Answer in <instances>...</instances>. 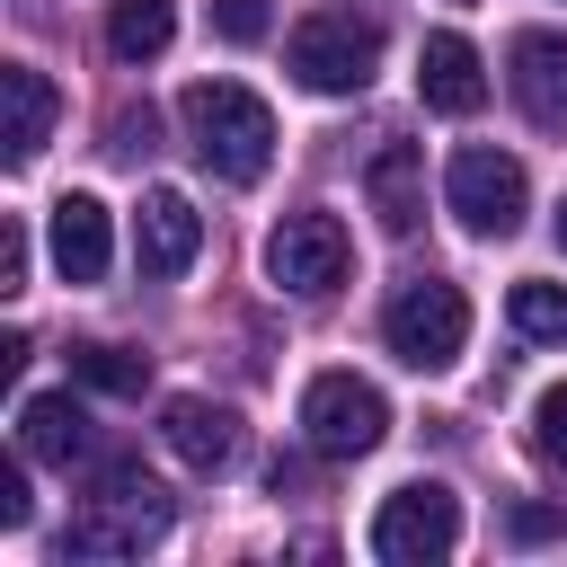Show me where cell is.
<instances>
[{"label":"cell","instance_id":"9","mask_svg":"<svg viewBox=\"0 0 567 567\" xmlns=\"http://www.w3.org/2000/svg\"><path fill=\"white\" fill-rule=\"evenodd\" d=\"M505 89L540 133H567V27H523L505 53Z\"/></svg>","mask_w":567,"mask_h":567},{"label":"cell","instance_id":"19","mask_svg":"<svg viewBox=\"0 0 567 567\" xmlns=\"http://www.w3.org/2000/svg\"><path fill=\"white\" fill-rule=\"evenodd\" d=\"M505 319H514V337H532V346H567V284H514L505 292Z\"/></svg>","mask_w":567,"mask_h":567},{"label":"cell","instance_id":"28","mask_svg":"<svg viewBox=\"0 0 567 567\" xmlns=\"http://www.w3.org/2000/svg\"><path fill=\"white\" fill-rule=\"evenodd\" d=\"M461 9H470V0H461Z\"/></svg>","mask_w":567,"mask_h":567},{"label":"cell","instance_id":"24","mask_svg":"<svg viewBox=\"0 0 567 567\" xmlns=\"http://www.w3.org/2000/svg\"><path fill=\"white\" fill-rule=\"evenodd\" d=\"M0 292H27V221H0Z\"/></svg>","mask_w":567,"mask_h":567},{"label":"cell","instance_id":"12","mask_svg":"<svg viewBox=\"0 0 567 567\" xmlns=\"http://www.w3.org/2000/svg\"><path fill=\"white\" fill-rule=\"evenodd\" d=\"M416 97L434 106V115H478L487 106V62H478V44L470 35H425L416 44Z\"/></svg>","mask_w":567,"mask_h":567},{"label":"cell","instance_id":"23","mask_svg":"<svg viewBox=\"0 0 567 567\" xmlns=\"http://www.w3.org/2000/svg\"><path fill=\"white\" fill-rule=\"evenodd\" d=\"M151 133H159V115H151V106H124V115H115V142H106V151H115V159H142V151H151Z\"/></svg>","mask_w":567,"mask_h":567},{"label":"cell","instance_id":"4","mask_svg":"<svg viewBox=\"0 0 567 567\" xmlns=\"http://www.w3.org/2000/svg\"><path fill=\"white\" fill-rule=\"evenodd\" d=\"M443 204L461 213L470 239H514L523 213H532V177H523L514 151H496V142H461L452 168H443Z\"/></svg>","mask_w":567,"mask_h":567},{"label":"cell","instance_id":"25","mask_svg":"<svg viewBox=\"0 0 567 567\" xmlns=\"http://www.w3.org/2000/svg\"><path fill=\"white\" fill-rule=\"evenodd\" d=\"M35 496H27V470H0V532H27Z\"/></svg>","mask_w":567,"mask_h":567},{"label":"cell","instance_id":"14","mask_svg":"<svg viewBox=\"0 0 567 567\" xmlns=\"http://www.w3.org/2000/svg\"><path fill=\"white\" fill-rule=\"evenodd\" d=\"M0 151H9V168H27L35 151H44V133H53V115H62V97H53V80L35 71V62H0Z\"/></svg>","mask_w":567,"mask_h":567},{"label":"cell","instance_id":"2","mask_svg":"<svg viewBox=\"0 0 567 567\" xmlns=\"http://www.w3.org/2000/svg\"><path fill=\"white\" fill-rule=\"evenodd\" d=\"M168 496L142 461H106L97 487L80 496V514L62 523V558H142L159 532H168Z\"/></svg>","mask_w":567,"mask_h":567},{"label":"cell","instance_id":"17","mask_svg":"<svg viewBox=\"0 0 567 567\" xmlns=\"http://www.w3.org/2000/svg\"><path fill=\"white\" fill-rule=\"evenodd\" d=\"M177 35V0H115L106 9V53L115 62H159Z\"/></svg>","mask_w":567,"mask_h":567},{"label":"cell","instance_id":"21","mask_svg":"<svg viewBox=\"0 0 567 567\" xmlns=\"http://www.w3.org/2000/svg\"><path fill=\"white\" fill-rule=\"evenodd\" d=\"M266 27H275L266 0H213V35L221 44H266Z\"/></svg>","mask_w":567,"mask_h":567},{"label":"cell","instance_id":"7","mask_svg":"<svg viewBox=\"0 0 567 567\" xmlns=\"http://www.w3.org/2000/svg\"><path fill=\"white\" fill-rule=\"evenodd\" d=\"M390 434V399L363 381V372H319L301 390V443L319 461H363L372 443Z\"/></svg>","mask_w":567,"mask_h":567},{"label":"cell","instance_id":"11","mask_svg":"<svg viewBox=\"0 0 567 567\" xmlns=\"http://www.w3.org/2000/svg\"><path fill=\"white\" fill-rule=\"evenodd\" d=\"M159 443L195 470V478H221L230 461H239V408H221V399H195V390H177L168 408H159Z\"/></svg>","mask_w":567,"mask_h":567},{"label":"cell","instance_id":"15","mask_svg":"<svg viewBox=\"0 0 567 567\" xmlns=\"http://www.w3.org/2000/svg\"><path fill=\"white\" fill-rule=\"evenodd\" d=\"M18 452L44 461V470L89 461V408H80L71 390H35V399H18Z\"/></svg>","mask_w":567,"mask_h":567},{"label":"cell","instance_id":"22","mask_svg":"<svg viewBox=\"0 0 567 567\" xmlns=\"http://www.w3.org/2000/svg\"><path fill=\"white\" fill-rule=\"evenodd\" d=\"M558 532H567V505H514L505 514V540H523V549L532 540H558Z\"/></svg>","mask_w":567,"mask_h":567},{"label":"cell","instance_id":"3","mask_svg":"<svg viewBox=\"0 0 567 567\" xmlns=\"http://www.w3.org/2000/svg\"><path fill=\"white\" fill-rule=\"evenodd\" d=\"M284 71H292L310 97H363L372 71H381V27L354 18V9H310V18L284 35Z\"/></svg>","mask_w":567,"mask_h":567},{"label":"cell","instance_id":"27","mask_svg":"<svg viewBox=\"0 0 567 567\" xmlns=\"http://www.w3.org/2000/svg\"><path fill=\"white\" fill-rule=\"evenodd\" d=\"M558 248H567V204H558Z\"/></svg>","mask_w":567,"mask_h":567},{"label":"cell","instance_id":"20","mask_svg":"<svg viewBox=\"0 0 567 567\" xmlns=\"http://www.w3.org/2000/svg\"><path fill=\"white\" fill-rule=\"evenodd\" d=\"M532 443H540V461L567 470V381H549V390L532 399Z\"/></svg>","mask_w":567,"mask_h":567},{"label":"cell","instance_id":"13","mask_svg":"<svg viewBox=\"0 0 567 567\" xmlns=\"http://www.w3.org/2000/svg\"><path fill=\"white\" fill-rule=\"evenodd\" d=\"M44 239H53V275L62 284H97L115 266V230H106V204L97 195H62L53 221H44Z\"/></svg>","mask_w":567,"mask_h":567},{"label":"cell","instance_id":"1","mask_svg":"<svg viewBox=\"0 0 567 567\" xmlns=\"http://www.w3.org/2000/svg\"><path fill=\"white\" fill-rule=\"evenodd\" d=\"M177 124H186V151L221 177V186H257L266 159H275V106L239 80H195L177 97Z\"/></svg>","mask_w":567,"mask_h":567},{"label":"cell","instance_id":"6","mask_svg":"<svg viewBox=\"0 0 567 567\" xmlns=\"http://www.w3.org/2000/svg\"><path fill=\"white\" fill-rule=\"evenodd\" d=\"M452 549H461V496L443 478H408V487L381 496V514H372V558L381 567H434Z\"/></svg>","mask_w":567,"mask_h":567},{"label":"cell","instance_id":"10","mask_svg":"<svg viewBox=\"0 0 567 567\" xmlns=\"http://www.w3.org/2000/svg\"><path fill=\"white\" fill-rule=\"evenodd\" d=\"M195 257H204V213H195L177 186H151L142 213H133V266H142L151 284H168V275H186Z\"/></svg>","mask_w":567,"mask_h":567},{"label":"cell","instance_id":"18","mask_svg":"<svg viewBox=\"0 0 567 567\" xmlns=\"http://www.w3.org/2000/svg\"><path fill=\"white\" fill-rule=\"evenodd\" d=\"M71 381H89L106 399H142L151 390V354H133V346H71Z\"/></svg>","mask_w":567,"mask_h":567},{"label":"cell","instance_id":"26","mask_svg":"<svg viewBox=\"0 0 567 567\" xmlns=\"http://www.w3.org/2000/svg\"><path fill=\"white\" fill-rule=\"evenodd\" d=\"M18 372H27V337L9 328V337H0V381H18Z\"/></svg>","mask_w":567,"mask_h":567},{"label":"cell","instance_id":"16","mask_svg":"<svg viewBox=\"0 0 567 567\" xmlns=\"http://www.w3.org/2000/svg\"><path fill=\"white\" fill-rule=\"evenodd\" d=\"M363 195H372L381 230H390V239H408V230L425 221V151H416V142H390V151H372V168H363Z\"/></svg>","mask_w":567,"mask_h":567},{"label":"cell","instance_id":"5","mask_svg":"<svg viewBox=\"0 0 567 567\" xmlns=\"http://www.w3.org/2000/svg\"><path fill=\"white\" fill-rule=\"evenodd\" d=\"M381 337H390V354H399L408 372H443V363L470 346V292L443 284V275H416V284L390 292Z\"/></svg>","mask_w":567,"mask_h":567},{"label":"cell","instance_id":"8","mask_svg":"<svg viewBox=\"0 0 567 567\" xmlns=\"http://www.w3.org/2000/svg\"><path fill=\"white\" fill-rule=\"evenodd\" d=\"M346 266H354V248H346V221L337 213H284L266 230V275L284 292H301V301H328L346 284Z\"/></svg>","mask_w":567,"mask_h":567}]
</instances>
